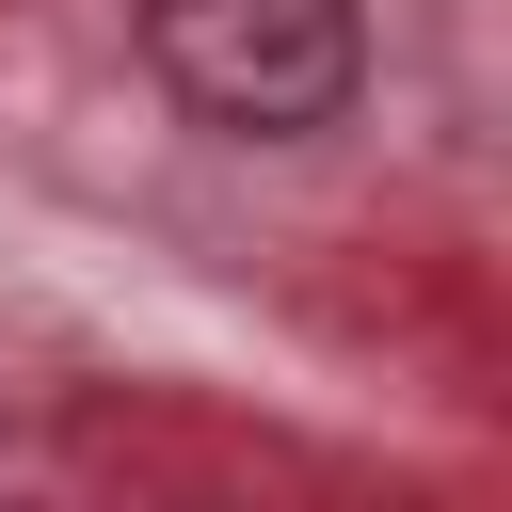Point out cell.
<instances>
[{
	"label": "cell",
	"mask_w": 512,
	"mask_h": 512,
	"mask_svg": "<svg viewBox=\"0 0 512 512\" xmlns=\"http://www.w3.org/2000/svg\"><path fill=\"white\" fill-rule=\"evenodd\" d=\"M144 64L176 80V112L240 144H304L368 96V16L352 0H144Z\"/></svg>",
	"instance_id": "6da1fadb"
}]
</instances>
